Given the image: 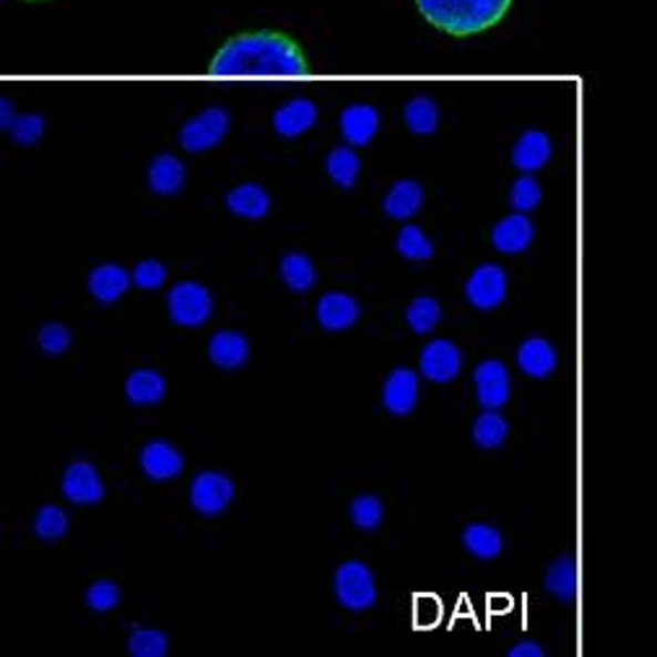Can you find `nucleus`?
Segmentation results:
<instances>
[{"label":"nucleus","instance_id":"42","mask_svg":"<svg viewBox=\"0 0 657 657\" xmlns=\"http://www.w3.org/2000/svg\"><path fill=\"white\" fill-rule=\"evenodd\" d=\"M0 112H3V117H0V127H3V131H11L13 123H17V117H13V112H11L9 96H3V100H0Z\"/></svg>","mask_w":657,"mask_h":657},{"label":"nucleus","instance_id":"23","mask_svg":"<svg viewBox=\"0 0 657 657\" xmlns=\"http://www.w3.org/2000/svg\"><path fill=\"white\" fill-rule=\"evenodd\" d=\"M185 183V164L177 156L162 154L148 167V187L156 195H175Z\"/></svg>","mask_w":657,"mask_h":657},{"label":"nucleus","instance_id":"30","mask_svg":"<svg viewBox=\"0 0 657 657\" xmlns=\"http://www.w3.org/2000/svg\"><path fill=\"white\" fill-rule=\"evenodd\" d=\"M437 123H440V112H437V104L429 96H413L406 104V125L411 133H434Z\"/></svg>","mask_w":657,"mask_h":657},{"label":"nucleus","instance_id":"29","mask_svg":"<svg viewBox=\"0 0 657 657\" xmlns=\"http://www.w3.org/2000/svg\"><path fill=\"white\" fill-rule=\"evenodd\" d=\"M510 424L496 411H486L475 419L473 424V442L483 450H496L507 442Z\"/></svg>","mask_w":657,"mask_h":657},{"label":"nucleus","instance_id":"2","mask_svg":"<svg viewBox=\"0 0 657 657\" xmlns=\"http://www.w3.org/2000/svg\"><path fill=\"white\" fill-rule=\"evenodd\" d=\"M429 24L455 37H471L496 27L512 0H417Z\"/></svg>","mask_w":657,"mask_h":657},{"label":"nucleus","instance_id":"22","mask_svg":"<svg viewBox=\"0 0 657 657\" xmlns=\"http://www.w3.org/2000/svg\"><path fill=\"white\" fill-rule=\"evenodd\" d=\"M424 203V191H421L419 183L413 179H400L390 187V193L384 195L382 208L390 218H398V222H406L408 216H413Z\"/></svg>","mask_w":657,"mask_h":657},{"label":"nucleus","instance_id":"43","mask_svg":"<svg viewBox=\"0 0 657 657\" xmlns=\"http://www.w3.org/2000/svg\"><path fill=\"white\" fill-rule=\"evenodd\" d=\"M32 3H34V0H32Z\"/></svg>","mask_w":657,"mask_h":657},{"label":"nucleus","instance_id":"32","mask_svg":"<svg viewBox=\"0 0 657 657\" xmlns=\"http://www.w3.org/2000/svg\"><path fill=\"white\" fill-rule=\"evenodd\" d=\"M440 317H442L440 301L432 299V297H419V299H413L411 305H408L406 322H408V328L413 330V333L424 336V333H429V330L437 328Z\"/></svg>","mask_w":657,"mask_h":657},{"label":"nucleus","instance_id":"38","mask_svg":"<svg viewBox=\"0 0 657 657\" xmlns=\"http://www.w3.org/2000/svg\"><path fill=\"white\" fill-rule=\"evenodd\" d=\"M510 203H512V208L517 211V214H527V211H533L541 203V185L535 183L533 177H527V175L520 177L517 183L512 185Z\"/></svg>","mask_w":657,"mask_h":657},{"label":"nucleus","instance_id":"10","mask_svg":"<svg viewBox=\"0 0 657 657\" xmlns=\"http://www.w3.org/2000/svg\"><path fill=\"white\" fill-rule=\"evenodd\" d=\"M460 367H463V353L452 341H432L421 351V374L427 377L429 382H452L460 374Z\"/></svg>","mask_w":657,"mask_h":657},{"label":"nucleus","instance_id":"35","mask_svg":"<svg viewBox=\"0 0 657 657\" xmlns=\"http://www.w3.org/2000/svg\"><path fill=\"white\" fill-rule=\"evenodd\" d=\"M396 247H398V253L403 255V258L417 260V263L429 260V258H432V253H434L432 242H429V237L419 229V226H406V229H400L398 239H396Z\"/></svg>","mask_w":657,"mask_h":657},{"label":"nucleus","instance_id":"40","mask_svg":"<svg viewBox=\"0 0 657 657\" xmlns=\"http://www.w3.org/2000/svg\"><path fill=\"white\" fill-rule=\"evenodd\" d=\"M167 281V268L158 260H141L138 266L133 268V284L143 291H154Z\"/></svg>","mask_w":657,"mask_h":657},{"label":"nucleus","instance_id":"11","mask_svg":"<svg viewBox=\"0 0 657 657\" xmlns=\"http://www.w3.org/2000/svg\"><path fill=\"white\" fill-rule=\"evenodd\" d=\"M138 463H141V471L146 473L151 481H172L183 473L185 460H183V452H179L175 444L154 440L141 450Z\"/></svg>","mask_w":657,"mask_h":657},{"label":"nucleus","instance_id":"6","mask_svg":"<svg viewBox=\"0 0 657 657\" xmlns=\"http://www.w3.org/2000/svg\"><path fill=\"white\" fill-rule=\"evenodd\" d=\"M234 500V483L218 471H203L191 483V504L203 517H216Z\"/></svg>","mask_w":657,"mask_h":657},{"label":"nucleus","instance_id":"15","mask_svg":"<svg viewBox=\"0 0 657 657\" xmlns=\"http://www.w3.org/2000/svg\"><path fill=\"white\" fill-rule=\"evenodd\" d=\"M533 224L525 214H512L502 218L500 224L494 226V234H491V242L494 247L504 255H517L527 250V245L533 242Z\"/></svg>","mask_w":657,"mask_h":657},{"label":"nucleus","instance_id":"4","mask_svg":"<svg viewBox=\"0 0 657 657\" xmlns=\"http://www.w3.org/2000/svg\"><path fill=\"white\" fill-rule=\"evenodd\" d=\"M167 307L172 322L183 325V328H201L214 312V297L198 281H179L167 294Z\"/></svg>","mask_w":657,"mask_h":657},{"label":"nucleus","instance_id":"36","mask_svg":"<svg viewBox=\"0 0 657 657\" xmlns=\"http://www.w3.org/2000/svg\"><path fill=\"white\" fill-rule=\"evenodd\" d=\"M71 330H68L63 322L42 325L40 333H37V343H40V349L48 353V357H63V353L71 349Z\"/></svg>","mask_w":657,"mask_h":657},{"label":"nucleus","instance_id":"37","mask_svg":"<svg viewBox=\"0 0 657 657\" xmlns=\"http://www.w3.org/2000/svg\"><path fill=\"white\" fill-rule=\"evenodd\" d=\"M120 600H123L120 587L115 583H110V579H100V583H94L86 591V606L96 610V614H110V610H115L120 606Z\"/></svg>","mask_w":657,"mask_h":657},{"label":"nucleus","instance_id":"24","mask_svg":"<svg viewBox=\"0 0 657 657\" xmlns=\"http://www.w3.org/2000/svg\"><path fill=\"white\" fill-rule=\"evenodd\" d=\"M226 208H229L234 216L242 218H263L270 208V198L260 185L245 183L232 187L229 195H226Z\"/></svg>","mask_w":657,"mask_h":657},{"label":"nucleus","instance_id":"12","mask_svg":"<svg viewBox=\"0 0 657 657\" xmlns=\"http://www.w3.org/2000/svg\"><path fill=\"white\" fill-rule=\"evenodd\" d=\"M419 400V377L411 369L400 367L384 380L382 388V406L388 408L392 417H408Z\"/></svg>","mask_w":657,"mask_h":657},{"label":"nucleus","instance_id":"41","mask_svg":"<svg viewBox=\"0 0 657 657\" xmlns=\"http://www.w3.org/2000/svg\"><path fill=\"white\" fill-rule=\"evenodd\" d=\"M546 653H543L541 645H535V641H520L517 647L510 649V657H543Z\"/></svg>","mask_w":657,"mask_h":657},{"label":"nucleus","instance_id":"3","mask_svg":"<svg viewBox=\"0 0 657 657\" xmlns=\"http://www.w3.org/2000/svg\"><path fill=\"white\" fill-rule=\"evenodd\" d=\"M333 591L338 603L349 610H367L372 608L377 600V585H374L372 569H369L365 562H357V558H351V562H343L338 566L333 577Z\"/></svg>","mask_w":657,"mask_h":657},{"label":"nucleus","instance_id":"39","mask_svg":"<svg viewBox=\"0 0 657 657\" xmlns=\"http://www.w3.org/2000/svg\"><path fill=\"white\" fill-rule=\"evenodd\" d=\"M9 133H11V138L19 143V146H34V143L40 141L44 133V120H42V115H32V112H29V115L17 117V123H13Z\"/></svg>","mask_w":657,"mask_h":657},{"label":"nucleus","instance_id":"1","mask_svg":"<svg viewBox=\"0 0 657 657\" xmlns=\"http://www.w3.org/2000/svg\"><path fill=\"white\" fill-rule=\"evenodd\" d=\"M211 73L218 79H247V75H281L301 79L309 73L305 52L291 37L278 32H247L232 37L216 58L211 60Z\"/></svg>","mask_w":657,"mask_h":657},{"label":"nucleus","instance_id":"14","mask_svg":"<svg viewBox=\"0 0 657 657\" xmlns=\"http://www.w3.org/2000/svg\"><path fill=\"white\" fill-rule=\"evenodd\" d=\"M208 357L218 369H239L250 359V343L237 330H218L208 341Z\"/></svg>","mask_w":657,"mask_h":657},{"label":"nucleus","instance_id":"16","mask_svg":"<svg viewBox=\"0 0 657 657\" xmlns=\"http://www.w3.org/2000/svg\"><path fill=\"white\" fill-rule=\"evenodd\" d=\"M133 276H127V270L123 266H115V263H107V266L94 268L89 274V291L96 301L102 305H115V301L123 297L131 286Z\"/></svg>","mask_w":657,"mask_h":657},{"label":"nucleus","instance_id":"28","mask_svg":"<svg viewBox=\"0 0 657 657\" xmlns=\"http://www.w3.org/2000/svg\"><path fill=\"white\" fill-rule=\"evenodd\" d=\"M546 591L556 595L562 603H569L574 598V593H577V569H574V562L569 556H562L558 562L548 566Z\"/></svg>","mask_w":657,"mask_h":657},{"label":"nucleus","instance_id":"13","mask_svg":"<svg viewBox=\"0 0 657 657\" xmlns=\"http://www.w3.org/2000/svg\"><path fill=\"white\" fill-rule=\"evenodd\" d=\"M359 320V305L357 299L341 291L322 294L317 301V322L322 325L328 333H341V330L351 328Z\"/></svg>","mask_w":657,"mask_h":657},{"label":"nucleus","instance_id":"9","mask_svg":"<svg viewBox=\"0 0 657 657\" xmlns=\"http://www.w3.org/2000/svg\"><path fill=\"white\" fill-rule=\"evenodd\" d=\"M60 491L73 504H100L104 500V483L100 471L89 460H75L65 468Z\"/></svg>","mask_w":657,"mask_h":657},{"label":"nucleus","instance_id":"17","mask_svg":"<svg viewBox=\"0 0 657 657\" xmlns=\"http://www.w3.org/2000/svg\"><path fill=\"white\" fill-rule=\"evenodd\" d=\"M380 127V115L369 104H351L341 112V133L351 146H367Z\"/></svg>","mask_w":657,"mask_h":657},{"label":"nucleus","instance_id":"31","mask_svg":"<svg viewBox=\"0 0 657 657\" xmlns=\"http://www.w3.org/2000/svg\"><path fill=\"white\" fill-rule=\"evenodd\" d=\"M68 527H71V520H68L65 510L55 507V504H44L34 515V535L44 543L60 541L68 533Z\"/></svg>","mask_w":657,"mask_h":657},{"label":"nucleus","instance_id":"18","mask_svg":"<svg viewBox=\"0 0 657 657\" xmlns=\"http://www.w3.org/2000/svg\"><path fill=\"white\" fill-rule=\"evenodd\" d=\"M517 367L523 369L527 377L535 380H546L548 374H554L556 369V351L546 338H527L517 349Z\"/></svg>","mask_w":657,"mask_h":657},{"label":"nucleus","instance_id":"27","mask_svg":"<svg viewBox=\"0 0 657 657\" xmlns=\"http://www.w3.org/2000/svg\"><path fill=\"white\" fill-rule=\"evenodd\" d=\"M281 278L284 284L289 286L291 291H309L317 281V270H315V263L307 258V255L301 253H289L284 255L281 260Z\"/></svg>","mask_w":657,"mask_h":657},{"label":"nucleus","instance_id":"34","mask_svg":"<svg viewBox=\"0 0 657 657\" xmlns=\"http://www.w3.org/2000/svg\"><path fill=\"white\" fill-rule=\"evenodd\" d=\"M127 653L133 657H164L170 653V639L158 629H135L127 639Z\"/></svg>","mask_w":657,"mask_h":657},{"label":"nucleus","instance_id":"33","mask_svg":"<svg viewBox=\"0 0 657 657\" xmlns=\"http://www.w3.org/2000/svg\"><path fill=\"white\" fill-rule=\"evenodd\" d=\"M351 523L359 527V531H377L382 525L384 517V504L380 496L374 494H359L357 500L351 502Z\"/></svg>","mask_w":657,"mask_h":657},{"label":"nucleus","instance_id":"20","mask_svg":"<svg viewBox=\"0 0 657 657\" xmlns=\"http://www.w3.org/2000/svg\"><path fill=\"white\" fill-rule=\"evenodd\" d=\"M551 158V138L541 131H525L512 151V164L523 172H538Z\"/></svg>","mask_w":657,"mask_h":657},{"label":"nucleus","instance_id":"19","mask_svg":"<svg viewBox=\"0 0 657 657\" xmlns=\"http://www.w3.org/2000/svg\"><path fill=\"white\" fill-rule=\"evenodd\" d=\"M315 120L317 107L309 100H291L289 104H284V107H278L274 112V127L284 138H297V135L315 125Z\"/></svg>","mask_w":657,"mask_h":657},{"label":"nucleus","instance_id":"25","mask_svg":"<svg viewBox=\"0 0 657 657\" xmlns=\"http://www.w3.org/2000/svg\"><path fill=\"white\" fill-rule=\"evenodd\" d=\"M325 170H328L330 179H333L338 187H343V191H351V187L357 185V179H359L361 162L349 146H338V148L330 151L328 158H325Z\"/></svg>","mask_w":657,"mask_h":657},{"label":"nucleus","instance_id":"21","mask_svg":"<svg viewBox=\"0 0 657 657\" xmlns=\"http://www.w3.org/2000/svg\"><path fill=\"white\" fill-rule=\"evenodd\" d=\"M167 382L156 369H135L125 380V396L133 406H156L164 400Z\"/></svg>","mask_w":657,"mask_h":657},{"label":"nucleus","instance_id":"26","mask_svg":"<svg viewBox=\"0 0 657 657\" xmlns=\"http://www.w3.org/2000/svg\"><path fill=\"white\" fill-rule=\"evenodd\" d=\"M463 546L475 558H496L502 554V535L496 527L473 523L463 531Z\"/></svg>","mask_w":657,"mask_h":657},{"label":"nucleus","instance_id":"5","mask_svg":"<svg viewBox=\"0 0 657 657\" xmlns=\"http://www.w3.org/2000/svg\"><path fill=\"white\" fill-rule=\"evenodd\" d=\"M229 112L222 107H208L203 110L201 115H195L193 120H187L179 131L177 141L179 146L191 154H198V151H208L214 148L218 141L229 133Z\"/></svg>","mask_w":657,"mask_h":657},{"label":"nucleus","instance_id":"8","mask_svg":"<svg viewBox=\"0 0 657 657\" xmlns=\"http://www.w3.org/2000/svg\"><path fill=\"white\" fill-rule=\"evenodd\" d=\"M507 297V274L494 263L475 268L465 281V299L475 309H494Z\"/></svg>","mask_w":657,"mask_h":657},{"label":"nucleus","instance_id":"7","mask_svg":"<svg viewBox=\"0 0 657 657\" xmlns=\"http://www.w3.org/2000/svg\"><path fill=\"white\" fill-rule=\"evenodd\" d=\"M475 382V396H479V403L486 408V411H500L510 403V372L502 361L486 359L475 367L473 372Z\"/></svg>","mask_w":657,"mask_h":657}]
</instances>
